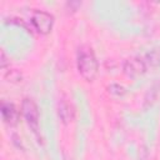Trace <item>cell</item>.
Segmentation results:
<instances>
[{
	"mask_svg": "<svg viewBox=\"0 0 160 160\" xmlns=\"http://www.w3.org/2000/svg\"><path fill=\"white\" fill-rule=\"evenodd\" d=\"M76 64H78V70H79L80 75L85 80L91 81L98 75L99 64H98L96 56H95L94 51L91 50V48H89V46H81L78 50Z\"/></svg>",
	"mask_w": 160,
	"mask_h": 160,
	"instance_id": "6da1fadb",
	"label": "cell"
},
{
	"mask_svg": "<svg viewBox=\"0 0 160 160\" xmlns=\"http://www.w3.org/2000/svg\"><path fill=\"white\" fill-rule=\"evenodd\" d=\"M31 24L40 34H49L54 25V16L44 10H35L31 15Z\"/></svg>",
	"mask_w": 160,
	"mask_h": 160,
	"instance_id": "7a4b0ae2",
	"label": "cell"
},
{
	"mask_svg": "<svg viewBox=\"0 0 160 160\" xmlns=\"http://www.w3.org/2000/svg\"><path fill=\"white\" fill-rule=\"evenodd\" d=\"M21 111L28 125L36 134L39 130V109L35 101L31 99H24L21 104Z\"/></svg>",
	"mask_w": 160,
	"mask_h": 160,
	"instance_id": "3957f363",
	"label": "cell"
},
{
	"mask_svg": "<svg viewBox=\"0 0 160 160\" xmlns=\"http://www.w3.org/2000/svg\"><path fill=\"white\" fill-rule=\"evenodd\" d=\"M122 69L128 76L135 78V76H139L146 71V64H145L142 56H135V58L128 59L124 62Z\"/></svg>",
	"mask_w": 160,
	"mask_h": 160,
	"instance_id": "277c9868",
	"label": "cell"
},
{
	"mask_svg": "<svg viewBox=\"0 0 160 160\" xmlns=\"http://www.w3.org/2000/svg\"><path fill=\"white\" fill-rule=\"evenodd\" d=\"M1 115L4 121L10 126L16 125L19 121V111L16 110L15 105L11 102H8V101L1 102Z\"/></svg>",
	"mask_w": 160,
	"mask_h": 160,
	"instance_id": "5b68a950",
	"label": "cell"
},
{
	"mask_svg": "<svg viewBox=\"0 0 160 160\" xmlns=\"http://www.w3.org/2000/svg\"><path fill=\"white\" fill-rule=\"evenodd\" d=\"M59 116L64 122H69L74 118V108L71 102L66 100H61L59 104Z\"/></svg>",
	"mask_w": 160,
	"mask_h": 160,
	"instance_id": "8992f818",
	"label": "cell"
},
{
	"mask_svg": "<svg viewBox=\"0 0 160 160\" xmlns=\"http://www.w3.org/2000/svg\"><path fill=\"white\" fill-rule=\"evenodd\" d=\"M146 68H156L160 65V48H154L151 50H149L144 56H142Z\"/></svg>",
	"mask_w": 160,
	"mask_h": 160,
	"instance_id": "52a82bcc",
	"label": "cell"
},
{
	"mask_svg": "<svg viewBox=\"0 0 160 160\" xmlns=\"http://www.w3.org/2000/svg\"><path fill=\"white\" fill-rule=\"evenodd\" d=\"M6 79H9V81H21V74L18 70L12 69L6 75Z\"/></svg>",
	"mask_w": 160,
	"mask_h": 160,
	"instance_id": "ba28073f",
	"label": "cell"
},
{
	"mask_svg": "<svg viewBox=\"0 0 160 160\" xmlns=\"http://www.w3.org/2000/svg\"><path fill=\"white\" fill-rule=\"evenodd\" d=\"M109 91L111 92V94H115V95H122L124 92H125V89L122 88V86H120V85H118V84H112V85H110L109 86Z\"/></svg>",
	"mask_w": 160,
	"mask_h": 160,
	"instance_id": "9c48e42d",
	"label": "cell"
},
{
	"mask_svg": "<svg viewBox=\"0 0 160 160\" xmlns=\"http://www.w3.org/2000/svg\"><path fill=\"white\" fill-rule=\"evenodd\" d=\"M5 66H6V58H5L4 51H1V68L4 69Z\"/></svg>",
	"mask_w": 160,
	"mask_h": 160,
	"instance_id": "30bf717a",
	"label": "cell"
}]
</instances>
